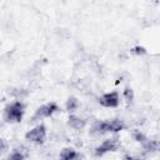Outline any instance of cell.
<instances>
[{
	"label": "cell",
	"mask_w": 160,
	"mask_h": 160,
	"mask_svg": "<svg viewBox=\"0 0 160 160\" xmlns=\"http://www.w3.org/2000/svg\"><path fill=\"white\" fill-rule=\"evenodd\" d=\"M78 105H79L78 100H76L75 98H70V99L68 100V102H66V109H68L69 111H72V110H75V109L78 108Z\"/></svg>",
	"instance_id": "obj_10"
},
{
	"label": "cell",
	"mask_w": 160,
	"mask_h": 160,
	"mask_svg": "<svg viewBox=\"0 0 160 160\" xmlns=\"http://www.w3.org/2000/svg\"><path fill=\"white\" fill-rule=\"evenodd\" d=\"M45 138H46V130H45L44 125H39V126L34 128L32 130H30L26 134V139L28 140L34 141V142H39V144L44 142Z\"/></svg>",
	"instance_id": "obj_3"
},
{
	"label": "cell",
	"mask_w": 160,
	"mask_h": 160,
	"mask_svg": "<svg viewBox=\"0 0 160 160\" xmlns=\"http://www.w3.org/2000/svg\"><path fill=\"white\" fill-rule=\"evenodd\" d=\"M24 114V105L20 101L12 102L5 109V118L10 122H19Z\"/></svg>",
	"instance_id": "obj_1"
},
{
	"label": "cell",
	"mask_w": 160,
	"mask_h": 160,
	"mask_svg": "<svg viewBox=\"0 0 160 160\" xmlns=\"http://www.w3.org/2000/svg\"><path fill=\"white\" fill-rule=\"evenodd\" d=\"M99 102L106 108H115L119 105V95L118 92H109V94H105L102 95L100 99H99Z\"/></svg>",
	"instance_id": "obj_4"
},
{
	"label": "cell",
	"mask_w": 160,
	"mask_h": 160,
	"mask_svg": "<svg viewBox=\"0 0 160 160\" xmlns=\"http://www.w3.org/2000/svg\"><path fill=\"white\" fill-rule=\"evenodd\" d=\"M56 110H58V105L54 104V102L42 105L41 108L38 109V111H36V118H48V116H51Z\"/></svg>",
	"instance_id": "obj_5"
},
{
	"label": "cell",
	"mask_w": 160,
	"mask_h": 160,
	"mask_svg": "<svg viewBox=\"0 0 160 160\" xmlns=\"http://www.w3.org/2000/svg\"><path fill=\"white\" fill-rule=\"evenodd\" d=\"M122 128H124V124L120 120L115 119V120H110V121L98 122L92 128V131L101 134V132H108V131H120V130H122Z\"/></svg>",
	"instance_id": "obj_2"
},
{
	"label": "cell",
	"mask_w": 160,
	"mask_h": 160,
	"mask_svg": "<svg viewBox=\"0 0 160 160\" xmlns=\"http://www.w3.org/2000/svg\"><path fill=\"white\" fill-rule=\"evenodd\" d=\"M60 158L64 159V160H70V159L76 158V152L72 149H64L62 152L60 154Z\"/></svg>",
	"instance_id": "obj_9"
},
{
	"label": "cell",
	"mask_w": 160,
	"mask_h": 160,
	"mask_svg": "<svg viewBox=\"0 0 160 160\" xmlns=\"http://www.w3.org/2000/svg\"><path fill=\"white\" fill-rule=\"evenodd\" d=\"M26 155H28L26 150H25L24 148H20V149H16V150L10 155V158H11V159H15V160H21V159H24Z\"/></svg>",
	"instance_id": "obj_8"
},
{
	"label": "cell",
	"mask_w": 160,
	"mask_h": 160,
	"mask_svg": "<svg viewBox=\"0 0 160 160\" xmlns=\"http://www.w3.org/2000/svg\"><path fill=\"white\" fill-rule=\"evenodd\" d=\"M116 148H118V141L116 140H105L99 148H96V154L101 155V154L108 152V151H114Z\"/></svg>",
	"instance_id": "obj_6"
},
{
	"label": "cell",
	"mask_w": 160,
	"mask_h": 160,
	"mask_svg": "<svg viewBox=\"0 0 160 160\" xmlns=\"http://www.w3.org/2000/svg\"><path fill=\"white\" fill-rule=\"evenodd\" d=\"M135 54H145V49L144 48H140V46H136V48H134V50H132Z\"/></svg>",
	"instance_id": "obj_12"
},
{
	"label": "cell",
	"mask_w": 160,
	"mask_h": 160,
	"mask_svg": "<svg viewBox=\"0 0 160 160\" xmlns=\"http://www.w3.org/2000/svg\"><path fill=\"white\" fill-rule=\"evenodd\" d=\"M69 125H70V128L79 130V129H81V128H84L85 121H84L82 119H80V118H78V116H74V115H72V116H70V118H69Z\"/></svg>",
	"instance_id": "obj_7"
},
{
	"label": "cell",
	"mask_w": 160,
	"mask_h": 160,
	"mask_svg": "<svg viewBox=\"0 0 160 160\" xmlns=\"http://www.w3.org/2000/svg\"><path fill=\"white\" fill-rule=\"evenodd\" d=\"M124 96H125V99H126L128 101H131L132 98H134L132 90H131L130 88H125V90H124Z\"/></svg>",
	"instance_id": "obj_11"
}]
</instances>
